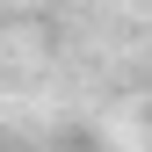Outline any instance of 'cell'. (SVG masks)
Returning a JSON list of instances; mask_svg holds the SVG:
<instances>
[]
</instances>
